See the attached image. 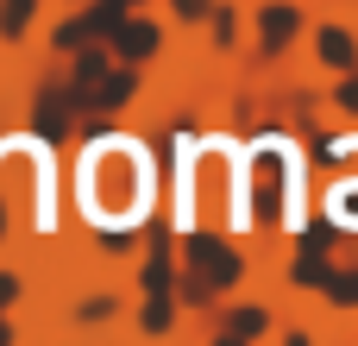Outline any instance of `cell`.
Masks as SVG:
<instances>
[{"label": "cell", "instance_id": "11", "mask_svg": "<svg viewBox=\"0 0 358 346\" xmlns=\"http://www.w3.org/2000/svg\"><path fill=\"white\" fill-rule=\"evenodd\" d=\"M327 296L352 309V303H358V277H327Z\"/></svg>", "mask_w": 358, "mask_h": 346}, {"label": "cell", "instance_id": "3", "mask_svg": "<svg viewBox=\"0 0 358 346\" xmlns=\"http://www.w3.org/2000/svg\"><path fill=\"white\" fill-rule=\"evenodd\" d=\"M120 19H126V13H120V0H101V6H94V13H82L76 25H57V44H63V50H82L88 38H113V25H120Z\"/></svg>", "mask_w": 358, "mask_h": 346}, {"label": "cell", "instance_id": "2", "mask_svg": "<svg viewBox=\"0 0 358 346\" xmlns=\"http://www.w3.org/2000/svg\"><path fill=\"white\" fill-rule=\"evenodd\" d=\"M189 265L201 271L195 296H208V290H220V284H233V277H239V258H233L220 240H208V233H195V240H189Z\"/></svg>", "mask_w": 358, "mask_h": 346}, {"label": "cell", "instance_id": "1", "mask_svg": "<svg viewBox=\"0 0 358 346\" xmlns=\"http://www.w3.org/2000/svg\"><path fill=\"white\" fill-rule=\"evenodd\" d=\"M126 95H132V69H126V63L107 69V57H82V69H76V101H82V107L107 113V107H120Z\"/></svg>", "mask_w": 358, "mask_h": 346}, {"label": "cell", "instance_id": "8", "mask_svg": "<svg viewBox=\"0 0 358 346\" xmlns=\"http://www.w3.org/2000/svg\"><path fill=\"white\" fill-rule=\"evenodd\" d=\"M264 321H271L264 309H239V315L227 321V340H252V334H264Z\"/></svg>", "mask_w": 358, "mask_h": 346}, {"label": "cell", "instance_id": "7", "mask_svg": "<svg viewBox=\"0 0 358 346\" xmlns=\"http://www.w3.org/2000/svg\"><path fill=\"white\" fill-rule=\"evenodd\" d=\"M289 277H296V284H302V290H308V284H315V290H327V277H334V271H327V265H321V258H315V252H302V258H296V271H289Z\"/></svg>", "mask_w": 358, "mask_h": 346}, {"label": "cell", "instance_id": "10", "mask_svg": "<svg viewBox=\"0 0 358 346\" xmlns=\"http://www.w3.org/2000/svg\"><path fill=\"white\" fill-rule=\"evenodd\" d=\"M164 284H170V265H164V252H151V265H145V290L157 296Z\"/></svg>", "mask_w": 358, "mask_h": 346}, {"label": "cell", "instance_id": "12", "mask_svg": "<svg viewBox=\"0 0 358 346\" xmlns=\"http://www.w3.org/2000/svg\"><path fill=\"white\" fill-rule=\"evenodd\" d=\"M145 328H151V334H157V328H170V303H164V296L145 309Z\"/></svg>", "mask_w": 358, "mask_h": 346}, {"label": "cell", "instance_id": "5", "mask_svg": "<svg viewBox=\"0 0 358 346\" xmlns=\"http://www.w3.org/2000/svg\"><path fill=\"white\" fill-rule=\"evenodd\" d=\"M289 32H296V13H289V6H271V13H264V50H283Z\"/></svg>", "mask_w": 358, "mask_h": 346}, {"label": "cell", "instance_id": "9", "mask_svg": "<svg viewBox=\"0 0 358 346\" xmlns=\"http://www.w3.org/2000/svg\"><path fill=\"white\" fill-rule=\"evenodd\" d=\"M25 19H31V0H6V6H0V32H6V38H19Z\"/></svg>", "mask_w": 358, "mask_h": 346}, {"label": "cell", "instance_id": "13", "mask_svg": "<svg viewBox=\"0 0 358 346\" xmlns=\"http://www.w3.org/2000/svg\"><path fill=\"white\" fill-rule=\"evenodd\" d=\"M176 13H182V19H201V13H208V0H176Z\"/></svg>", "mask_w": 358, "mask_h": 346}, {"label": "cell", "instance_id": "4", "mask_svg": "<svg viewBox=\"0 0 358 346\" xmlns=\"http://www.w3.org/2000/svg\"><path fill=\"white\" fill-rule=\"evenodd\" d=\"M107 44L120 50V63H138V57H151V50H157V25H145V19H120Z\"/></svg>", "mask_w": 358, "mask_h": 346}, {"label": "cell", "instance_id": "14", "mask_svg": "<svg viewBox=\"0 0 358 346\" xmlns=\"http://www.w3.org/2000/svg\"><path fill=\"white\" fill-rule=\"evenodd\" d=\"M340 101H346V107L358 113V82H346V88H340Z\"/></svg>", "mask_w": 358, "mask_h": 346}, {"label": "cell", "instance_id": "6", "mask_svg": "<svg viewBox=\"0 0 358 346\" xmlns=\"http://www.w3.org/2000/svg\"><path fill=\"white\" fill-rule=\"evenodd\" d=\"M321 57H327V63H334V69H352V63H358L352 38H346V32H334V25H327V32H321Z\"/></svg>", "mask_w": 358, "mask_h": 346}]
</instances>
